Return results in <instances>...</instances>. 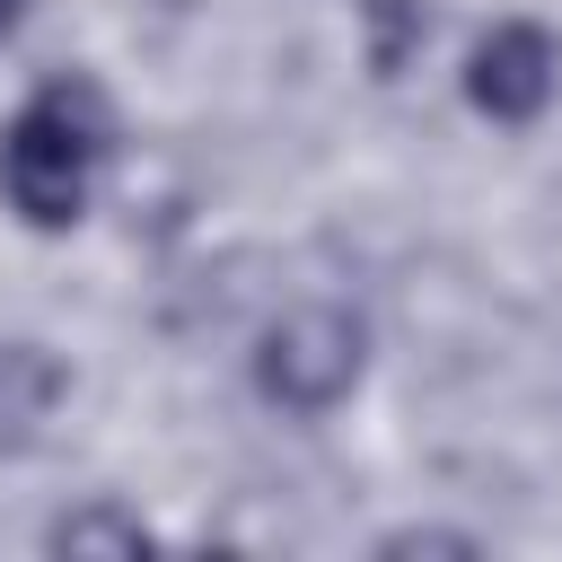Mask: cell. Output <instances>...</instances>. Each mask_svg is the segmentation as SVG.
I'll list each match as a JSON object with an SVG mask.
<instances>
[{
	"label": "cell",
	"instance_id": "obj_2",
	"mask_svg": "<svg viewBox=\"0 0 562 562\" xmlns=\"http://www.w3.org/2000/svg\"><path fill=\"white\" fill-rule=\"evenodd\" d=\"M360 360H369V334L351 307H290L255 342V386L281 413H334L360 386Z\"/></svg>",
	"mask_w": 562,
	"mask_h": 562
},
{
	"label": "cell",
	"instance_id": "obj_3",
	"mask_svg": "<svg viewBox=\"0 0 562 562\" xmlns=\"http://www.w3.org/2000/svg\"><path fill=\"white\" fill-rule=\"evenodd\" d=\"M553 88H562V53H553V35L527 26V18L492 26V35L465 53V97H474V114H492V123H536V114L553 105Z\"/></svg>",
	"mask_w": 562,
	"mask_h": 562
},
{
	"label": "cell",
	"instance_id": "obj_5",
	"mask_svg": "<svg viewBox=\"0 0 562 562\" xmlns=\"http://www.w3.org/2000/svg\"><path fill=\"white\" fill-rule=\"evenodd\" d=\"M378 553H386V562H404V553H457V562H465V553H483V544H474V536H457V527H395Z\"/></svg>",
	"mask_w": 562,
	"mask_h": 562
},
{
	"label": "cell",
	"instance_id": "obj_6",
	"mask_svg": "<svg viewBox=\"0 0 562 562\" xmlns=\"http://www.w3.org/2000/svg\"><path fill=\"white\" fill-rule=\"evenodd\" d=\"M9 26H18V0H0V35H9Z\"/></svg>",
	"mask_w": 562,
	"mask_h": 562
},
{
	"label": "cell",
	"instance_id": "obj_1",
	"mask_svg": "<svg viewBox=\"0 0 562 562\" xmlns=\"http://www.w3.org/2000/svg\"><path fill=\"white\" fill-rule=\"evenodd\" d=\"M114 149V105L97 79H44L0 132V193L26 228H70Z\"/></svg>",
	"mask_w": 562,
	"mask_h": 562
},
{
	"label": "cell",
	"instance_id": "obj_4",
	"mask_svg": "<svg viewBox=\"0 0 562 562\" xmlns=\"http://www.w3.org/2000/svg\"><path fill=\"white\" fill-rule=\"evenodd\" d=\"M53 553H97V562H140L149 553V527L114 501H88L70 518H53Z\"/></svg>",
	"mask_w": 562,
	"mask_h": 562
}]
</instances>
